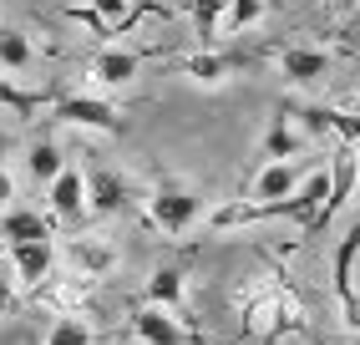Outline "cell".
Here are the masks:
<instances>
[{"instance_id": "obj_14", "label": "cell", "mask_w": 360, "mask_h": 345, "mask_svg": "<svg viewBox=\"0 0 360 345\" xmlns=\"http://www.w3.org/2000/svg\"><path fill=\"white\" fill-rule=\"evenodd\" d=\"M86 188H91V213H122V208L132 203V183H127L117 168L86 172Z\"/></svg>"}, {"instance_id": "obj_18", "label": "cell", "mask_w": 360, "mask_h": 345, "mask_svg": "<svg viewBox=\"0 0 360 345\" xmlns=\"http://www.w3.org/2000/svg\"><path fill=\"white\" fill-rule=\"evenodd\" d=\"M224 11L229 0H193V31L203 41V51H213V41H224Z\"/></svg>"}, {"instance_id": "obj_5", "label": "cell", "mask_w": 360, "mask_h": 345, "mask_svg": "<svg viewBox=\"0 0 360 345\" xmlns=\"http://www.w3.org/2000/svg\"><path fill=\"white\" fill-rule=\"evenodd\" d=\"M142 300L158 305V310H167V315H178L188 330H198L193 315H188V269L183 264H158L153 275H148V284H142Z\"/></svg>"}, {"instance_id": "obj_11", "label": "cell", "mask_w": 360, "mask_h": 345, "mask_svg": "<svg viewBox=\"0 0 360 345\" xmlns=\"http://www.w3.org/2000/svg\"><path fill=\"white\" fill-rule=\"evenodd\" d=\"M309 142H315V137H309L300 122H290L284 112H274L269 127H264V137H259V158H264V163H290V158L304 153Z\"/></svg>"}, {"instance_id": "obj_15", "label": "cell", "mask_w": 360, "mask_h": 345, "mask_svg": "<svg viewBox=\"0 0 360 345\" xmlns=\"http://www.w3.org/2000/svg\"><path fill=\"white\" fill-rule=\"evenodd\" d=\"M137 51H122V46H102V51H91L86 71H91V82H102V87H122L137 77Z\"/></svg>"}, {"instance_id": "obj_23", "label": "cell", "mask_w": 360, "mask_h": 345, "mask_svg": "<svg viewBox=\"0 0 360 345\" xmlns=\"http://www.w3.org/2000/svg\"><path fill=\"white\" fill-rule=\"evenodd\" d=\"M259 15H264V0H229V11H224V36H238L244 26H254Z\"/></svg>"}, {"instance_id": "obj_16", "label": "cell", "mask_w": 360, "mask_h": 345, "mask_svg": "<svg viewBox=\"0 0 360 345\" xmlns=\"http://www.w3.org/2000/svg\"><path fill=\"white\" fill-rule=\"evenodd\" d=\"M0 234H6V249L11 244H41V239H56V218H46L36 208H11Z\"/></svg>"}, {"instance_id": "obj_9", "label": "cell", "mask_w": 360, "mask_h": 345, "mask_svg": "<svg viewBox=\"0 0 360 345\" xmlns=\"http://www.w3.org/2000/svg\"><path fill=\"white\" fill-rule=\"evenodd\" d=\"M274 66L290 77L295 87H315L325 82L330 71V56L320 51V46H304V41H290V46H274Z\"/></svg>"}, {"instance_id": "obj_17", "label": "cell", "mask_w": 360, "mask_h": 345, "mask_svg": "<svg viewBox=\"0 0 360 345\" xmlns=\"http://www.w3.org/2000/svg\"><path fill=\"white\" fill-rule=\"evenodd\" d=\"M26 172H31L36 183H46V188H51V183L61 178V172H66V158H61V147H56L51 137H36V142L26 147Z\"/></svg>"}, {"instance_id": "obj_27", "label": "cell", "mask_w": 360, "mask_h": 345, "mask_svg": "<svg viewBox=\"0 0 360 345\" xmlns=\"http://www.w3.org/2000/svg\"><path fill=\"white\" fill-rule=\"evenodd\" d=\"M350 345H360V335H355V340H350Z\"/></svg>"}, {"instance_id": "obj_8", "label": "cell", "mask_w": 360, "mask_h": 345, "mask_svg": "<svg viewBox=\"0 0 360 345\" xmlns=\"http://www.w3.org/2000/svg\"><path fill=\"white\" fill-rule=\"evenodd\" d=\"M46 203H51V218H56V224L77 229L82 218L91 213V188H86V178H82V168H66L61 178L46 188Z\"/></svg>"}, {"instance_id": "obj_19", "label": "cell", "mask_w": 360, "mask_h": 345, "mask_svg": "<svg viewBox=\"0 0 360 345\" xmlns=\"http://www.w3.org/2000/svg\"><path fill=\"white\" fill-rule=\"evenodd\" d=\"M355 259H360V224L340 239V249H335V300H350V294H355V284H350Z\"/></svg>"}, {"instance_id": "obj_4", "label": "cell", "mask_w": 360, "mask_h": 345, "mask_svg": "<svg viewBox=\"0 0 360 345\" xmlns=\"http://www.w3.org/2000/svg\"><path fill=\"white\" fill-rule=\"evenodd\" d=\"M355 178H360V163H355V147L350 142H340L330 153V199H325V208H320V218L309 224L304 234H300V244L304 239H320L330 224H335V213H340L345 203H350V193H355Z\"/></svg>"}, {"instance_id": "obj_20", "label": "cell", "mask_w": 360, "mask_h": 345, "mask_svg": "<svg viewBox=\"0 0 360 345\" xmlns=\"http://www.w3.org/2000/svg\"><path fill=\"white\" fill-rule=\"evenodd\" d=\"M36 61V51H31V41H26V31H0V66H6L11 71V77H15V71H26Z\"/></svg>"}, {"instance_id": "obj_2", "label": "cell", "mask_w": 360, "mask_h": 345, "mask_svg": "<svg viewBox=\"0 0 360 345\" xmlns=\"http://www.w3.org/2000/svg\"><path fill=\"white\" fill-rule=\"evenodd\" d=\"M198 218H203V199H198L188 183L162 178V183L148 193V229H158V234H167V239H183Z\"/></svg>"}, {"instance_id": "obj_13", "label": "cell", "mask_w": 360, "mask_h": 345, "mask_svg": "<svg viewBox=\"0 0 360 345\" xmlns=\"http://www.w3.org/2000/svg\"><path fill=\"white\" fill-rule=\"evenodd\" d=\"M244 61H249L244 51H219V46H213V51H193L188 61H178V71H183L188 82H198V87H219V82H229Z\"/></svg>"}, {"instance_id": "obj_7", "label": "cell", "mask_w": 360, "mask_h": 345, "mask_svg": "<svg viewBox=\"0 0 360 345\" xmlns=\"http://www.w3.org/2000/svg\"><path fill=\"white\" fill-rule=\"evenodd\" d=\"M61 259L71 264V275H82V280H107L117 269V249L102 234H71L61 244Z\"/></svg>"}, {"instance_id": "obj_22", "label": "cell", "mask_w": 360, "mask_h": 345, "mask_svg": "<svg viewBox=\"0 0 360 345\" xmlns=\"http://www.w3.org/2000/svg\"><path fill=\"white\" fill-rule=\"evenodd\" d=\"M82 6L102 11V15H107V20H112V26L122 31V36H127V31L137 26V11H142V6H132V0H82Z\"/></svg>"}, {"instance_id": "obj_1", "label": "cell", "mask_w": 360, "mask_h": 345, "mask_svg": "<svg viewBox=\"0 0 360 345\" xmlns=\"http://www.w3.org/2000/svg\"><path fill=\"white\" fill-rule=\"evenodd\" d=\"M274 269V280H264L254 289H238V310H244V330L259 335V345H279L284 335H309L315 340V330H309V315H304V300L300 289L290 284V275H284V264L274 254H264Z\"/></svg>"}, {"instance_id": "obj_3", "label": "cell", "mask_w": 360, "mask_h": 345, "mask_svg": "<svg viewBox=\"0 0 360 345\" xmlns=\"http://www.w3.org/2000/svg\"><path fill=\"white\" fill-rule=\"evenodd\" d=\"M56 122H71V127H91V132H112V137H122L127 132V112L107 102V96L97 92H61L56 96V107H51Z\"/></svg>"}, {"instance_id": "obj_12", "label": "cell", "mask_w": 360, "mask_h": 345, "mask_svg": "<svg viewBox=\"0 0 360 345\" xmlns=\"http://www.w3.org/2000/svg\"><path fill=\"white\" fill-rule=\"evenodd\" d=\"M300 188H304V178H300L295 163H264V168L254 172V183H249L244 199H249V203H279V199H295Z\"/></svg>"}, {"instance_id": "obj_21", "label": "cell", "mask_w": 360, "mask_h": 345, "mask_svg": "<svg viewBox=\"0 0 360 345\" xmlns=\"http://www.w3.org/2000/svg\"><path fill=\"white\" fill-rule=\"evenodd\" d=\"M46 345H91V325L82 315H56V325L46 330Z\"/></svg>"}, {"instance_id": "obj_24", "label": "cell", "mask_w": 360, "mask_h": 345, "mask_svg": "<svg viewBox=\"0 0 360 345\" xmlns=\"http://www.w3.org/2000/svg\"><path fill=\"white\" fill-rule=\"evenodd\" d=\"M66 15H71V20H82V26H86L91 36H102V41H107V36H117V26H112L102 11H91V6H71Z\"/></svg>"}, {"instance_id": "obj_25", "label": "cell", "mask_w": 360, "mask_h": 345, "mask_svg": "<svg viewBox=\"0 0 360 345\" xmlns=\"http://www.w3.org/2000/svg\"><path fill=\"white\" fill-rule=\"evenodd\" d=\"M340 325H345L350 335H360V289L350 294V300H340Z\"/></svg>"}, {"instance_id": "obj_6", "label": "cell", "mask_w": 360, "mask_h": 345, "mask_svg": "<svg viewBox=\"0 0 360 345\" xmlns=\"http://www.w3.org/2000/svg\"><path fill=\"white\" fill-rule=\"evenodd\" d=\"M132 335H137L142 345H203L198 330H188L178 315H167V310H158V305H148V300L132 310Z\"/></svg>"}, {"instance_id": "obj_10", "label": "cell", "mask_w": 360, "mask_h": 345, "mask_svg": "<svg viewBox=\"0 0 360 345\" xmlns=\"http://www.w3.org/2000/svg\"><path fill=\"white\" fill-rule=\"evenodd\" d=\"M11 269H15V284L36 294L46 280H51V269H56V244L51 239H41V244H11Z\"/></svg>"}, {"instance_id": "obj_26", "label": "cell", "mask_w": 360, "mask_h": 345, "mask_svg": "<svg viewBox=\"0 0 360 345\" xmlns=\"http://www.w3.org/2000/svg\"><path fill=\"white\" fill-rule=\"evenodd\" d=\"M330 6H335V11H350V0H330Z\"/></svg>"}]
</instances>
